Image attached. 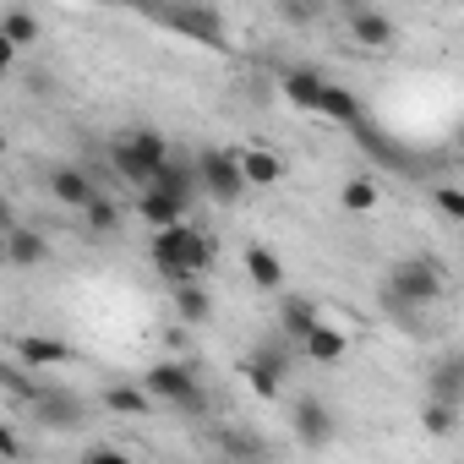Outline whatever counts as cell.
<instances>
[{"mask_svg":"<svg viewBox=\"0 0 464 464\" xmlns=\"http://www.w3.org/2000/svg\"><path fill=\"white\" fill-rule=\"evenodd\" d=\"M6 263L12 268H39V263H50V241L28 224H6Z\"/></svg>","mask_w":464,"mask_h":464,"instance_id":"13","label":"cell"},{"mask_svg":"<svg viewBox=\"0 0 464 464\" xmlns=\"http://www.w3.org/2000/svg\"><path fill=\"white\" fill-rule=\"evenodd\" d=\"M0 453H6V464H17L23 459V437L17 431H0Z\"/></svg>","mask_w":464,"mask_h":464,"instance_id":"33","label":"cell"},{"mask_svg":"<svg viewBox=\"0 0 464 464\" xmlns=\"http://www.w3.org/2000/svg\"><path fill=\"white\" fill-rule=\"evenodd\" d=\"M153 23L169 28V34H186L197 44H213V50L229 39V23L218 12H208V6H169V12H153Z\"/></svg>","mask_w":464,"mask_h":464,"instance_id":"6","label":"cell"},{"mask_svg":"<svg viewBox=\"0 0 464 464\" xmlns=\"http://www.w3.org/2000/svg\"><path fill=\"white\" fill-rule=\"evenodd\" d=\"M110 164H115V175H126V180H137V186L148 191L153 175L169 164V142H164L153 126H137V131H126V137L110 148Z\"/></svg>","mask_w":464,"mask_h":464,"instance_id":"3","label":"cell"},{"mask_svg":"<svg viewBox=\"0 0 464 464\" xmlns=\"http://www.w3.org/2000/svg\"><path fill=\"white\" fill-rule=\"evenodd\" d=\"M39 17L28 12V6H6V12H0V39H6L12 50H23V44H39Z\"/></svg>","mask_w":464,"mask_h":464,"instance_id":"23","label":"cell"},{"mask_svg":"<svg viewBox=\"0 0 464 464\" xmlns=\"http://www.w3.org/2000/svg\"><path fill=\"white\" fill-rule=\"evenodd\" d=\"M285 372H290V355L274 350V344H257L252 361H246V382H252V393H263V399H279Z\"/></svg>","mask_w":464,"mask_h":464,"instance_id":"9","label":"cell"},{"mask_svg":"<svg viewBox=\"0 0 464 464\" xmlns=\"http://www.w3.org/2000/svg\"><path fill=\"white\" fill-rule=\"evenodd\" d=\"M66 361H72V344L55 334H23L17 339V366H66Z\"/></svg>","mask_w":464,"mask_h":464,"instance_id":"14","label":"cell"},{"mask_svg":"<svg viewBox=\"0 0 464 464\" xmlns=\"http://www.w3.org/2000/svg\"><path fill=\"white\" fill-rule=\"evenodd\" d=\"M431 202H437V213H442V218L464 224V191H459V186H437V191H431Z\"/></svg>","mask_w":464,"mask_h":464,"instance_id":"29","label":"cell"},{"mask_svg":"<svg viewBox=\"0 0 464 464\" xmlns=\"http://www.w3.org/2000/svg\"><path fill=\"white\" fill-rule=\"evenodd\" d=\"M241 175H246V186H279L285 180V159L268 153V148H241Z\"/></svg>","mask_w":464,"mask_h":464,"instance_id":"22","label":"cell"},{"mask_svg":"<svg viewBox=\"0 0 464 464\" xmlns=\"http://www.w3.org/2000/svg\"><path fill=\"white\" fill-rule=\"evenodd\" d=\"M301 350H306V361H317V366H339V361L350 355V339L323 323V328H312V334L301 339Z\"/></svg>","mask_w":464,"mask_h":464,"instance_id":"20","label":"cell"},{"mask_svg":"<svg viewBox=\"0 0 464 464\" xmlns=\"http://www.w3.org/2000/svg\"><path fill=\"white\" fill-rule=\"evenodd\" d=\"M279 17L285 23H317V6H312V0H306V6H295V0H290V6H279Z\"/></svg>","mask_w":464,"mask_h":464,"instance_id":"32","label":"cell"},{"mask_svg":"<svg viewBox=\"0 0 464 464\" xmlns=\"http://www.w3.org/2000/svg\"><path fill=\"white\" fill-rule=\"evenodd\" d=\"M104 410H115V415H148L153 410V393L142 382H110L104 388Z\"/></svg>","mask_w":464,"mask_h":464,"instance_id":"25","label":"cell"},{"mask_svg":"<svg viewBox=\"0 0 464 464\" xmlns=\"http://www.w3.org/2000/svg\"><path fill=\"white\" fill-rule=\"evenodd\" d=\"M279 323H285V334L301 344L312 328H323V306H317L312 295H285V301H279Z\"/></svg>","mask_w":464,"mask_h":464,"instance_id":"17","label":"cell"},{"mask_svg":"<svg viewBox=\"0 0 464 464\" xmlns=\"http://www.w3.org/2000/svg\"><path fill=\"white\" fill-rule=\"evenodd\" d=\"M197 180H202V191L213 197V202H241L252 186H246V175H241V153H229V148H208L202 159H197Z\"/></svg>","mask_w":464,"mask_h":464,"instance_id":"5","label":"cell"},{"mask_svg":"<svg viewBox=\"0 0 464 464\" xmlns=\"http://www.w3.org/2000/svg\"><path fill=\"white\" fill-rule=\"evenodd\" d=\"M426 399L437 404H464V350H448L426 372Z\"/></svg>","mask_w":464,"mask_h":464,"instance_id":"11","label":"cell"},{"mask_svg":"<svg viewBox=\"0 0 464 464\" xmlns=\"http://www.w3.org/2000/svg\"><path fill=\"white\" fill-rule=\"evenodd\" d=\"M169 301H175V317H180L186 328H202V323L213 317V301H208L202 285H180V290H169Z\"/></svg>","mask_w":464,"mask_h":464,"instance_id":"24","label":"cell"},{"mask_svg":"<svg viewBox=\"0 0 464 464\" xmlns=\"http://www.w3.org/2000/svg\"><path fill=\"white\" fill-rule=\"evenodd\" d=\"M323 93H328V77H323V72H306V66L285 72V99H290V104H301V110H312V115H317Z\"/></svg>","mask_w":464,"mask_h":464,"instance_id":"19","label":"cell"},{"mask_svg":"<svg viewBox=\"0 0 464 464\" xmlns=\"http://www.w3.org/2000/svg\"><path fill=\"white\" fill-rule=\"evenodd\" d=\"M339 202H344L350 213H372V208H377V186H372L366 175H350L344 191H339Z\"/></svg>","mask_w":464,"mask_h":464,"instance_id":"27","label":"cell"},{"mask_svg":"<svg viewBox=\"0 0 464 464\" xmlns=\"http://www.w3.org/2000/svg\"><path fill=\"white\" fill-rule=\"evenodd\" d=\"M115 224H121V208H115L110 197H99V202L88 208V229H99V236H110Z\"/></svg>","mask_w":464,"mask_h":464,"instance_id":"30","label":"cell"},{"mask_svg":"<svg viewBox=\"0 0 464 464\" xmlns=\"http://www.w3.org/2000/svg\"><path fill=\"white\" fill-rule=\"evenodd\" d=\"M153 268L169 290L180 285H197L208 268H213V246L197 224H175V229H159L153 236Z\"/></svg>","mask_w":464,"mask_h":464,"instance_id":"1","label":"cell"},{"mask_svg":"<svg viewBox=\"0 0 464 464\" xmlns=\"http://www.w3.org/2000/svg\"><path fill=\"white\" fill-rule=\"evenodd\" d=\"M82 464H131V453H121V448H88Z\"/></svg>","mask_w":464,"mask_h":464,"instance_id":"31","label":"cell"},{"mask_svg":"<svg viewBox=\"0 0 464 464\" xmlns=\"http://www.w3.org/2000/svg\"><path fill=\"white\" fill-rule=\"evenodd\" d=\"M34 415H39L44 431H77V426L88 420V404H82L72 388H44V393L34 399Z\"/></svg>","mask_w":464,"mask_h":464,"instance_id":"8","label":"cell"},{"mask_svg":"<svg viewBox=\"0 0 464 464\" xmlns=\"http://www.w3.org/2000/svg\"><path fill=\"white\" fill-rule=\"evenodd\" d=\"M442 295V268L431 252H410L388 268V285H382V301L393 312H415V306H431Z\"/></svg>","mask_w":464,"mask_h":464,"instance_id":"2","label":"cell"},{"mask_svg":"<svg viewBox=\"0 0 464 464\" xmlns=\"http://www.w3.org/2000/svg\"><path fill=\"white\" fill-rule=\"evenodd\" d=\"M197 186H202V180H197V164H180V159H169V164L153 175V186H148V191H164V197H175L180 208H191Z\"/></svg>","mask_w":464,"mask_h":464,"instance_id":"16","label":"cell"},{"mask_svg":"<svg viewBox=\"0 0 464 464\" xmlns=\"http://www.w3.org/2000/svg\"><path fill=\"white\" fill-rule=\"evenodd\" d=\"M420 426H426L431 437H448V431L459 426V404H437V399H426V410H420Z\"/></svg>","mask_w":464,"mask_h":464,"instance_id":"28","label":"cell"},{"mask_svg":"<svg viewBox=\"0 0 464 464\" xmlns=\"http://www.w3.org/2000/svg\"><path fill=\"white\" fill-rule=\"evenodd\" d=\"M137 218H148V224H153V236H159V229L186 224V208H180L175 197H164V191H142V197H137Z\"/></svg>","mask_w":464,"mask_h":464,"instance_id":"21","label":"cell"},{"mask_svg":"<svg viewBox=\"0 0 464 464\" xmlns=\"http://www.w3.org/2000/svg\"><path fill=\"white\" fill-rule=\"evenodd\" d=\"M317 115H323V121H339V126H355V131H361V126H372V121H366V110H361V99H355L350 88H339V82H328V93H323Z\"/></svg>","mask_w":464,"mask_h":464,"instance_id":"18","label":"cell"},{"mask_svg":"<svg viewBox=\"0 0 464 464\" xmlns=\"http://www.w3.org/2000/svg\"><path fill=\"white\" fill-rule=\"evenodd\" d=\"M290 426H295V437L306 442V448H328L334 442V410L323 404V399H295V410H290Z\"/></svg>","mask_w":464,"mask_h":464,"instance_id":"10","label":"cell"},{"mask_svg":"<svg viewBox=\"0 0 464 464\" xmlns=\"http://www.w3.org/2000/svg\"><path fill=\"white\" fill-rule=\"evenodd\" d=\"M350 39L366 44V50H388V44H399V28L377 6H350Z\"/></svg>","mask_w":464,"mask_h":464,"instance_id":"12","label":"cell"},{"mask_svg":"<svg viewBox=\"0 0 464 464\" xmlns=\"http://www.w3.org/2000/svg\"><path fill=\"white\" fill-rule=\"evenodd\" d=\"M218 453L229 464H263L268 459V442L257 431H246V426H218Z\"/></svg>","mask_w":464,"mask_h":464,"instance_id":"15","label":"cell"},{"mask_svg":"<svg viewBox=\"0 0 464 464\" xmlns=\"http://www.w3.org/2000/svg\"><path fill=\"white\" fill-rule=\"evenodd\" d=\"M44 186H50V197H55L61 208H77V213H88V208L104 197L82 164H50V169H44Z\"/></svg>","mask_w":464,"mask_h":464,"instance_id":"7","label":"cell"},{"mask_svg":"<svg viewBox=\"0 0 464 464\" xmlns=\"http://www.w3.org/2000/svg\"><path fill=\"white\" fill-rule=\"evenodd\" d=\"M246 279H252L257 290H279V285H285V263H279L268 246H246Z\"/></svg>","mask_w":464,"mask_h":464,"instance_id":"26","label":"cell"},{"mask_svg":"<svg viewBox=\"0 0 464 464\" xmlns=\"http://www.w3.org/2000/svg\"><path fill=\"white\" fill-rule=\"evenodd\" d=\"M142 388L153 393V404H169V410H180V415H202V410H208V393H202L197 372L180 366V361H159V366L142 377Z\"/></svg>","mask_w":464,"mask_h":464,"instance_id":"4","label":"cell"}]
</instances>
